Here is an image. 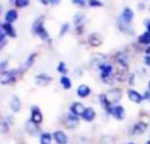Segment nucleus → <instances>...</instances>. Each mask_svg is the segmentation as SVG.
Instances as JSON below:
<instances>
[{"label":"nucleus","mask_w":150,"mask_h":144,"mask_svg":"<svg viewBox=\"0 0 150 144\" xmlns=\"http://www.w3.org/2000/svg\"><path fill=\"white\" fill-rule=\"evenodd\" d=\"M32 32L34 35L39 36L43 42H50L49 33L43 26V16H40L34 21V23L32 26Z\"/></svg>","instance_id":"obj_1"},{"label":"nucleus","mask_w":150,"mask_h":144,"mask_svg":"<svg viewBox=\"0 0 150 144\" xmlns=\"http://www.w3.org/2000/svg\"><path fill=\"white\" fill-rule=\"evenodd\" d=\"M100 70V77L101 80L107 83V84H112L114 82V78H115V74H114V68L110 63H107L104 62L103 64L100 66L98 68Z\"/></svg>","instance_id":"obj_2"},{"label":"nucleus","mask_w":150,"mask_h":144,"mask_svg":"<svg viewBox=\"0 0 150 144\" xmlns=\"http://www.w3.org/2000/svg\"><path fill=\"white\" fill-rule=\"evenodd\" d=\"M105 95H107V98L109 100V102H110L112 105H115V104H118V103L121 102L123 91H122L121 88L115 87V88H110V89L105 92Z\"/></svg>","instance_id":"obj_3"},{"label":"nucleus","mask_w":150,"mask_h":144,"mask_svg":"<svg viewBox=\"0 0 150 144\" xmlns=\"http://www.w3.org/2000/svg\"><path fill=\"white\" fill-rule=\"evenodd\" d=\"M16 81V70H5L0 73L1 84H12Z\"/></svg>","instance_id":"obj_4"},{"label":"nucleus","mask_w":150,"mask_h":144,"mask_svg":"<svg viewBox=\"0 0 150 144\" xmlns=\"http://www.w3.org/2000/svg\"><path fill=\"white\" fill-rule=\"evenodd\" d=\"M80 124V119L77 116L73 115V114H67L64 115V118H63V126L66 129H69V130H73L75 128H77Z\"/></svg>","instance_id":"obj_5"},{"label":"nucleus","mask_w":150,"mask_h":144,"mask_svg":"<svg viewBox=\"0 0 150 144\" xmlns=\"http://www.w3.org/2000/svg\"><path fill=\"white\" fill-rule=\"evenodd\" d=\"M114 61L118 66V68H123V69H128L129 68V59H128V56H127V54L124 52L116 53L115 56H114Z\"/></svg>","instance_id":"obj_6"},{"label":"nucleus","mask_w":150,"mask_h":144,"mask_svg":"<svg viewBox=\"0 0 150 144\" xmlns=\"http://www.w3.org/2000/svg\"><path fill=\"white\" fill-rule=\"evenodd\" d=\"M87 41H88V43H89L91 47L97 48V47L102 46V43H103V41H104V37H103V35H102L101 33H98V32H94V33L89 34Z\"/></svg>","instance_id":"obj_7"},{"label":"nucleus","mask_w":150,"mask_h":144,"mask_svg":"<svg viewBox=\"0 0 150 144\" xmlns=\"http://www.w3.org/2000/svg\"><path fill=\"white\" fill-rule=\"evenodd\" d=\"M146 130H148V123H145L143 121H138L132 125V129L130 130V135L131 136H141Z\"/></svg>","instance_id":"obj_8"},{"label":"nucleus","mask_w":150,"mask_h":144,"mask_svg":"<svg viewBox=\"0 0 150 144\" xmlns=\"http://www.w3.org/2000/svg\"><path fill=\"white\" fill-rule=\"evenodd\" d=\"M30 121L34 122L35 124H41L42 121H43L42 111L38 105H32L30 107Z\"/></svg>","instance_id":"obj_9"},{"label":"nucleus","mask_w":150,"mask_h":144,"mask_svg":"<svg viewBox=\"0 0 150 144\" xmlns=\"http://www.w3.org/2000/svg\"><path fill=\"white\" fill-rule=\"evenodd\" d=\"M34 81H35V84L36 85H39V87H46V85H48L53 81V77L50 75L46 74V73H41V74H39V75L35 76V80Z\"/></svg>","instance_id":"obj_10"},{"label":"nucleus","mask_w":150,"mask_h":144,"mask_svg":"<svg viewBox=\"0 0 150 144\" xmlns=\"http://www.w3.org/2000/svg\"><path fill=\"white\" fill-rule=\"evenodd\" d=\"M84 110H86V107H84L81 102H77V101L71 102L70 105H69V111H70V114L77 116V117H79V116H82L83 112H84Z\"/></svg>","instance_id":"obj_11"},{"label":"nucleus","mask_w":150,"mask_h":144,"mask_svg":"<svg viewBox=\"0 0 150 144\" xmlns=\"http://www.w3.org/2000/svg\"><path fill=\"white\" fill-rule=\"evenodd\" d=\"M110 116H112L117 121H123L125 118V110L121 104H115L111 109Z\"/></svg>","instance_id":"obj_12"},{"label":"nucleus","mask_w":150,"mask_h":144,"mask_svg":"<svg viewBox=\"0 0 150 144\" xmlns=\"http://www.w3.org/2000/svg\"><path fill=\"white\" fill-rule=\"evenodd\" d=\"M53 139L55 140L56 144H68L69 142L68 135L62 130H55L53 132Z\"/></svg>","instance_id":"obj_13"},{"label":"nucleus","mask_w":150,"mask_h":144,"mask_svg":"<svg viewBox=\"0 0 150 144\" xmlns=\"http://www.w3.org/2000/svg\"><path fill=\"white\" fill-rule=\"evenodd\" d=\"M98 102H100V105H101V108L108 114V115H110V112H111V109H112V104L109 102V100L107 98V95H105V92L104 94H100L98 95Z\"/></svg>","instance_id":"obj_14"},{"label":"nucleus","mask_w":150,"mask_h":144,"mask_svg":"<svg viewBox=\"0 0 150 144\" xmlns=\"http://www.w3.org/2000/svg\"><path fill=\"white\" fill-rule=\"evenodd\" d=\"M127 95H128L129 101H131V102H134V103H136V104L142 103L143 100H144L143 94H139V92H138L137 90H135V89H128Z\"/></svg>","instance_id":"obj_15"},{"label":"nucleus","mask_w":150,"mask_h":144,"mask_svg":"<svg viewBox=\"0 0 150 144\" xmlns=\"http://www.w3.org/2000/svg\"><path fill=\"white\" fill-rule=\"evenodd\" d=\"M0 29L9 37H16V32H15V28L13 26V23H9V22H2L0 25Z\"/></svg>","instance_id":"obj_16"},{"label":"nucleus","mask_w":150,"mask_h":144,"mask_svg":"<svg viewBox=\"0 0 150 144\" xmlns=\"http://www.w3.org/2000/svg\"><path fill=\"white\" fill-rule=\"evenodd\" d=\"M134 16H135L134 11L130 7H125V8H123V11L121 13V16L118 19H121L122 21H124L127 23H131V21L134 20Z\"/></svg>","instance_id":"obj_17"},{"label":"nucleus","mask_w":150,"mask_h":144,"mask_svg":"<svg viewBox=\"0 0 150 144\" xmlns=\"http://www.w3.org/2000/svg\"><path fill=\"white\" fill-rule=\"evenodd\" d=\"M90 92H91L90 87H89L88 84H84V83L80 84V85L77 87V89H76V94H77V96H79L80 98H86V97H88V96L90 95Z\"/></svg>","instance_id":"obj_18"},{"label":"nucleus","mask_w":150,"mask_h":144,"mask_svg":"<svg viewBox=\"0 0 150 144\" xmlns=\"http://www.w3.org/2000/svg\"><path fill=\"white\" fill-rule=\"evenodd\" d=\"M81 117H82L83 121L90 123V122H93V121L95 119V117H96V111H95L94 108H91V107H87L86 110H84V112H83V115H82Z\"/></svg>","instance_id":"obj_19"},{"label":"nucleus","mask_w":150,"mask_h":144,"mask_svg":"<svg viewBox=\"0 0 150 144\" xmlns=\"http://www.w3.org/2000/svg\"><path fill=\"white\" fill-rule=\"evenodd\" d=\"M26 130L30 136H38L40 133V128L39 124H35L34 122H32L30 119L26 122Z\"/></svg>","instance_id":"obj_20"},{"label":"nucleus","mask_w":150,"mask_h":144,"mask_svg":"<svg viewBox=\"0 0 150 144\" xmlns=\"http://www.w3.org/2000/svg\"><path fill=\"white\" fill-rule=\"evenodd\" d=\"M9 108L13 112H19L21 110V101L18 96H13L9 101Z\"/></svg>","instance_id":"obj_21"},{"label":"nucleus","mask_w":150,"mask_h":144,"mask_svg":"<svg viewBox=\"0 0 150 144\" xmlns=\"http://www.w3.org/2000/svg\"><path fill=\"white\" fill-rule=\"evenodd\" d=\"M117 25H118V28H120V30L122 33H125V34H129V35L134 34V29L131 28V23H127V22L122 21L121 19H118Z\"/></svg>","instance_id":"obj_22"},{"label":"nucleus","mask_w":150,"mask_h":144,"mask_svg":"<svg viewBox=\"0 0 150 144\" xmlns=\"http://www.w3.org/2000/svg\"><path fill=\"white\" fill-rule=\"evenodd\" d=\"M18 16H19V14H18L16 9H8L5 14V22L13 23L18 20Z\"/></svg>","instance_id":"obj_23"},{"label":"nucleus","mask_w":150,"mask_h":144,"mask_svg":"<svg viewBox=\"0 0 150 144\" xmlns=\"http://www.w3.org/2000/svg\"><path fill=\"white\" fill-rule=\"evenodd\" d=\"M137 41H138V43H139V44L150 46V32H148V30L143 32V33L138 36Z\"/></svg>","instance_id":"obj_24"},{"label":"nucleus","mask_w":150,"mask_h":144,"mask_svg":"<svg viewBox=\"0 0 150 144\" xmlns=\"http://www.w3.org/2000/svg\"><path fill=\"white\" fill-rule=\"evenodd\" d=\"M127 70H128V69L117 68V69H116V71H115V78H116L117 81H120V82L125 81V78H127V76H128Z\"/></svg>","instance_id":"obj_25"},{"label":"nucleus","mask_w":150,"mask_h":144,"mask_svg":"<svg viewBox=\"0 0 150 144\" xmlns=\"http://www.w3.org/2000/svg\"><path fill=\"white\" fill-rule=\"evenodd\" d=\"M53 133L50 132H41L40 133V144H52Z\"/></svg>","instance_id":"obj_26"},{"label":"nucleus","mask_w":150,"mask_h":144,"mask_svg":"<svg viewBox=\"0 0 150 144\" xmlns=\"http://www.w3.org/2000/svg\"><path fill=\"white\" fill-rule=\"evenodd\" d=\"M36 56H38V54H36V53H32V54H30V55L27 57L26 62L23 63V66H22V70H26V69L30 68V67H32V64L35 62V59H36Z\"/></svg>","instance_id":"obj_27"},{"label":"nucleus","mask_w":150,"mask_h":144,"mask_svg":"<svg viewBox=\"0 0 150 144\" xmlns=\"http://www.w3.org/2000/svg\"><path fill=\"white\" fill-rule=\"evenodd\" d=\"M60 83H61V85L64 90H69L71 88V80L67 75H62L60 77Z\"/></svg>","instance_id":"obj_28"},{"label":"nucleus","mask_w":150,"mask_h":144,"mask_svg":"<svg viewBox=\"0 0 150 144\" xmlns=\"http://www.w3.org/2000/svg\"><path fill=\"white\" fill-rule=\"evenodd\" d=\"M13 4L16 8H25V7L29 6L30 0H13Z\"/></svg>","instance_id":"obj_29"},{"label":"nucleus","mask_w":150,"mask_h":144,"mask_svg":"<svg viewBox=\"0 0 150 144\" xmlns=\"http://www.w3.org/2000/svg\"><path fill=\"white\" fill-rule=\"evenodd\" d=\"M83 20H84V14H83V13H76L75 16H74V19H73L75 26L82 25V23H83Z\"/></svg>","instance_id":"obj_30"},{"label":"nucleus","mask_w":150,"mask_h":144,"mask_svg":"<svg viewBox=\"0 0 150 144\" xmlns=\"http://www.w3.org/2000/svg\"><path fill=\"white\" fill-rule=\"evenodd\" d=\"M56 69H57V71H59L60 74H62V75H66L67 71H68V69H67V64H66V62H63V61L59 62Z\"/></svg>","instance_id":"obj_31"},{"label":"nucleus","mask_w":150,"mask_h":144,"mask_svg":"<svg viewBox=\"0 0 150 144\" xmlns=\"http://www.w3.org/2000/svg\"><path fill=\"white\" fill-rule=\"evenodd\" d=\"M88 6L89 7H102L103 2L101 0H89L88 1Z\"/></svg>","instance_id":"obj_32"},{"label":"nucleus","mask_w":150,"mask_h":144,"mask_svg":"<svg viewBox=\"0 0 150 144\" xmlns=\"http://www.w3.org/2000/svg\"><path fill=\"white\" fill-rule=\"evenodd\" d=\"M68 30H69V23H63L60 29V36H63Z\"/></svg>","instance_id":"obj_33"},{"label":"nucleus","mask_w":150,"mask_h":144,"mask_svg":"<svg viewBox=\"0 0 150 144\" xmlns=\"http://www.w3.org/2000/svg\"><path fill=\"white\" fill-rule=\"evenodd\" d=\"M71 4L74 6H77V7H84L87 5L86 0H71Z\"/></svg>","instance_id":"obj_34"},{"label":"nucleus","mask_w":150,"mask_h":144,"mask_svg":"<svg viewBox=\"0 0 150 144\" xmlns=\"http://www.w3.org/2000/svg\"><path fill=\"white\" fill-rule=\"evenodd\" d=\"M4 119L6 121V123H7L9 126H11V125H13V124H14V122H15V119H14V116H13V115H7Z\"/></svg>","instance_id":"obj_35"},{"label":"nucleus","mask_w":150,"mask_h":144,"mask_svg":"<svg viewBox=\"0 0 150 144\" xmlns=\"http://www.w3.org/2000/svg\"><path fill=\"white\" fill-rule=\"evenodd\" d=\"M143 62H144V64L146 67H150V55H145L143 57Z\"/></svg>","instance_id":"obj_36"},{"label":"nucleus","mask_w":150,"mask_h":144,"mask_svg":"<svg viewBox=\"0 0 150 144\" xmlns=\"http://www.w3.org/2000/svg\"><path fill=\"white\" fill-rule=\"evenodd\" d=\"M129 84L130 85H134L135 84V74H131L129 76Z\"/></svg>","instance_id":"obj_37"},{"label":"nucleus","mask_w":150,"mask_h":144,"mask_svg":"<svg viewBox=\"0 0 150 144\" xmlns=\"http://www.w3.org/2000/svg\"><path fill=\"white\" fill-rule=\"evenodd\" d=\"M143 97H144V100H149V101H150V90L144 91V92H143Z\"/></svg>","instance_id":"obj_38"},{"label":"nucleus","mask_w":150,"mask_h":144,"mask_svg":"<svg viewBox=\"0 0 150 144\" xmlns=\"http://www.w3.org/2000/svg\"><path fill=\"white\" fill-rule=\"evenodd\" d=\"M144 25H145L146 30H148V32H150V20H149V19H146V20L144 21Z\"/></svg>","instance_id":"obj_39"},{"label":"nucleus","mask_w":150,"mask_h":144,"mask_svg":"<svg viewBox=\"0 0 150 144\" xmlns=\"http://www.w3.org/2000/svg\"><path fill=\"white\" fill-rule=\"evenodd\" d=\"M39 1H40V4H42L43 6H47V5L50 4V0H39Z\"/></svg>","instance_id":"obj_40"},{"label":"nucleus","mask_w":150,"mask_h":144,"mask_svg":"<svg viewBox=\"0 0 150 144\" xmlns=\"http://www.w3.org/2000/svg\"><path fill=\"white\" fill-rule=\"evenodd\" d=\"M60 2H61V0H50V4H52L53 6H56V5H60Z\"/></svg>","instance_id":"obj_41"},{"label":"nucleus","mask_w":150,"mask_h":144,"mask_svg":"<svg viewBox=\"0 0 150 144\" xmlns=\"http://www.w3.org/2000/svg\"><path fill=\"white\" fill-rule=\"evenodd\" d=\"M144 52H145V54H146V55H150V46H148V47L145 48V50H144Z\"/></svg>","instance_id":"obj_42"},{"label":"nucleus","mask_w":150,"mask_h":144,"mask_svg":"<svg viewBox=\"0 0 150 144\" xmlns=\"http://www.w3.org/2000/svg\"><path fill=\"white\" fill-rule=\"evenodd\" d=\"M148 90H150V81L148 82Z\"/></svg>","instance_id":"obj_43"},{"label":"nucleus","mask_w":150,"mask_h":144,"mask_svg":"<svg viewBox=\"0 0 150 144\" xmlns=\"http://www.w3.org/2000/svg\"><path fill=\"white\" fill-rule=\"evenodd\" d=\"M144 144H150V139H148V140H146V142H145Z\"/></svg>","instance_id":"obj_44"},{"label":"nucleus","mask_w":150,"mask_h":144,"mask_svg":"<svg viewBox=\"0 0 150 144\" xmlns=\"http://www.w3.org/2000/svg\"><path fill=\"white\" fill-rule=\"evenodd\" d=\"M127 144H135L134 142H129V143H127Z\"/></svg>","instance_id":"obj_45"},{"label":"nucleus","mask_w":150,"mask_h":144,"mask_svg":"<svg viewBox=\"0 0 150 144\" xmlns=\"http://www.w3.org/2000/svg\"><path fill=\"white\" fill-rule=\"evenodd\" d=\"M11 1H12V2H13V0H11Z\"/></svg>","instance_id":"obj_46"},{"label":"nucleus","mask_w":150,"mask_h":144,"mask_svg":"<svg viewBox=\"0 0 150 144\" xmlns=\"http://www.w3.org/2000/svg\"><path fill=\"white\" fill-rule=\"evenodd\" d=\"M88 1H89V0H88Z\"/></svg>","instance_id":"obj_47"}]
</instances>
